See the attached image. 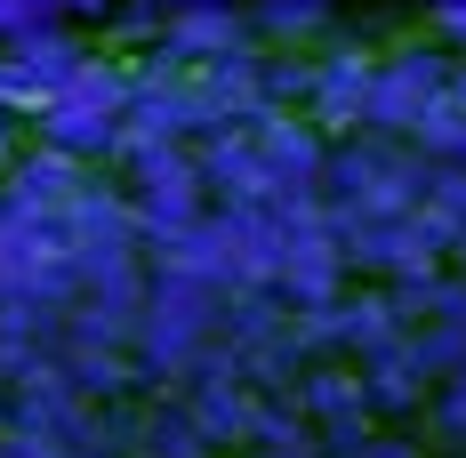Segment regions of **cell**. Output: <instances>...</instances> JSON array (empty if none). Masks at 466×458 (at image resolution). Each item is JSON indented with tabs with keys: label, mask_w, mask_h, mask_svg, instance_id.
Returning <instances> with one entry per match:
<instances>
[{
	"label": "cell",
	"mask_w": 466,
	"mask_h": 458,
	"mask_svg": "<svg viewBox=\"0 0 466 458\" xmlns=\"http://www.w3.org/2000/svg\"><path fill=\"white\" fill-rule=\"evenodd\" d=\"M121 121H129V81L105 73L96 56L48 97V113H41V129H48L56 153H105V145L121 137Z\"/></svg>",
	"instance_id": "6da1fadb"
},
{
	"label": "cell",
	"mask_w": 466,
	"mask_h": 458,
	"mask_svg": "<svg viewBox=\"0 0 466 458\" xmlns=\"http://www.w3.org/2000/svg\"><path fill=\"white\" fill-rule=\"evenodd\" d=\"M113 0H0V48L41 41V33H73L81 16H105Z\"/></svg>",
	"instance_id": "7a4b0ae2"
},
{
	"label": "cell",
	"mask_w": 466,
	"mask_h": 458,
	"mask_svg": "<svg viewBox=\"0 0 466 458\" xmlns=\"http://www.w3.org/2000/svg\"><path fill=\"white\" fill-rule=\"evenodd\" d=\"M322 16H329V0H258V25L266 33H306Z\"/></svg>",
	"instance_id": "3957f363"
},
{
	"label": "cell",
	"mask_w": 466,
	"mask_h": 458,
	"mask_svg": "<svg viewBox=\"0 0 466 458\" xmlns=\"http://www.w3.org/2000/svg\"><path fill=\"white\" fill-rule=\"evenodd\" d=\"M434 25H442V41L466 48V0H434Z\"/></svg>",
	"instance_id": "277c9868"
}]
</instances>
